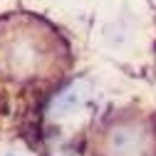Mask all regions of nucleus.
<instances>
[{
    "mask_svg": "<svg viewBox=\"0 0 156 156\" xmlns=\"http://www.w3.org/2000/svg\"><path fill=\"white\" fill-rule=\"evenodd\" d=\"M109 146L114 149V154L126 156V154H139L144 149V134L134 126H122L114 129L109 136Z\"/></svg>",
    "mask_w": 156,
    "mask_h": 156,
    "instance_id": "obj_1",
    "label": "nucleus"
},
{
    "mask_svg": "<svg viewBox=\"0 0 156 156\" xmlns=\"http://www.w3.org/2000/svg\"><path fill=\"white\" fill-rule=\"evenodd\" d=\"M80 92H74V89H69V92H65L62 97H60V109L62 112H69V109H74L77 104H80Z\"/></svg>",
    "mask_w": 156,
    "mask_h": 156,
    "instance_id": "obj_2",
    "label": "nucleus"
}]
</instances>
